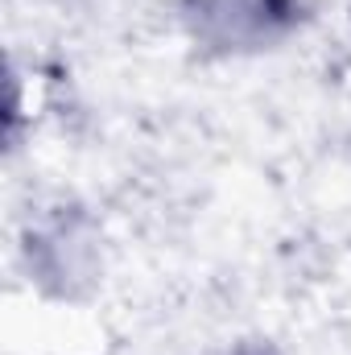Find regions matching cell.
<instances>
[{"label":"cell","instance_id":"obj_1","mask_svg":"<svg viewBox=\"0 0 351 355\" xmlns=\"http://www.w3.org/2000/svg\"><path fill=\"white\" fill-rule=\"evenodd\" d=\"M203 17L219 25L223 42H252L298 21V0H203Z\"/></svg>","mask_w":351,"mask_h":355}]
</instances>
